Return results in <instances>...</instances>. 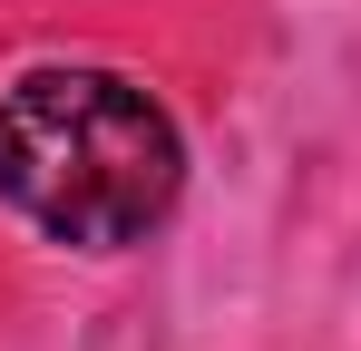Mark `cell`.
Segmentation results:
<instances>
[{"label": "cell", "instance_id": "1", "mask_svg": "<svg viewBox=\"0 0 361 351\" xmlns=\"http://www.w3.org/2000/svg\"><path fill=\"white\" fill-rule=\"evenodd\" d=\"M185 137L127 68H20L0 88V205L49 244L127 254L176 215Z\"/></svg>", "mask_w": 361, "mask_h": 351}]
</instances>
